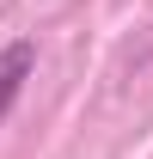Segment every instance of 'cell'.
Wrapping results in <instances>:
<instances>
[{"label": "cell", "mask_w": 153, "mask_h": 159, "mask_svg": "<svg viewBox=\"0 0 153 159\" xmlns=\"http://www.w3.org/2000/svg\"><path fill=\"white\" fill-rule=\"evenodd\" d=\"M31 67H37V43H31V37H12L6 49H0V122L12 116V104H19Z\"/></svg>", "instance_id": "obj_1"}]
</instances>
